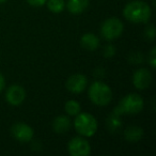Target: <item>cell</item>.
<instances>
[{
  "label": "cell",
  "mask_w": 156,
  "mask_h": 156,
  "mask_svg": "<svg viewBox=\"0 0 156 156\" xmlns=\"http://www.w3.org/2000/svg\"><path fill=\"white\" fill-rule=\"evenodd\" d=\"M5 77H3V75L1 73H0V93L2 92L3 88H5Z\"/></svg>",
  "instance_id": "7402d4cb"
},
{
  "label": "cell",
  "mask_w": 156,
  "mask_h": 156,
  "mask_svg": "<svg viewBox=\"0 0 156 156\" xmlns=\"http://www.w3.org/2000/svg\"><path fill=\"white\" fill-rule=\"evenodd\" d=\"M7 0H0V3H2V2H5Z\"/></svg>",
  "instance_id": "603a6c76"
},
{
  "label": "cell",
  "mask_w": 156,
  "mask_h": 156,
  "mask_svg": "<svg viewBox=\"0 0 156 156\" xmlns=\"http://www.w3.org/2000/svg\"><path fill=\"white\" fill-rule=\"evenodd\" d=\"M89 7V0H69L66 9L72 14H81Z\"/></svg>",
  "instance_id": "4fadbf2b"
},
{
  "label": "cell",
  "mask_w": 156,
  "mask_h": 156,
  "mask_svg": "<svg viewBox=\"0 0 156 156\" xmlns=\"http://www.w3.org/2000/svg\"><path fill=\"white\" fill-rule=\"evenodd\" d=\"M80 44L86 50L93 51L100 47V39L93 33H85L80 39Z\"/></svg>",
  "instance_id": "8fae6325"
},
{
  "label": "cell",
  "mask_w": 156,
  "mask_h": 156,
  "mask_svg": "<svg viewBox=\"0 0 156 156\" xmlns=\"http://www.w3.org/2000/svg\"><path fill=\"white\" fill-rule=\"evenodd\" d=\"M103 52H104V57H106V58H111V57L115 56V48L113 47L112 45H107V46H105Z\"/></svg>",
  "instance_id": "d6986e66"
},
{
  "label": "cell",
  "mask_w": 156,
  "mask_h": 156,
  "mask_svg": "<svg viewBox=\"0 0 156 156\" xmlns=\"http://www.w3.org/2000/svg\"><path fill=\"white\" fill-rule=\"evenodd\" d=\"M143 136V130L139 126H129L124 132V138L128 142H137Z\"/></svg>",
  "instance_id": "5bb4252c"
},
{
  "label": "cell",
  "mask_w": 156,
  "mask_h": 156,
  "mask_svg": "<svg viewBox=\"0 0 156 156\" xmlns=\"http://www.w3.org/2000/svg\"><path fill=\"white\" fill-rule=\"evenodd\" d=\"M145 35H147V37H149L150 40L155 39V28H154L153 25H151V26L145 29Z\"/></svg>",
  "instance_id": "ffe728a7"
},
{
  "label": "cell",
  "mask_w": 156,
  "mask_h": 156,
  "mask_svg": "<svg viewBox=\"0 0 156 156\" xmlns=\"http://www.w3.org/2000/svg\"><path fill=\"white\" fill-rule=\"evenodd\" d=\"M11 134L20 142H29L33 138L32 127L26 123L17 122L11 127Z\"/></svg>",
  "instance_id": "52a82bcc"
},
{
  "label": "cell",
  "mask_w": 156,
  "mask_h": 156,
  "mask_svg": "<svg viewBox=\"0 0 156 156\" xmlns=\"http://www.w3.org/2000/svg\"><path fill=\"white\" fill-rule=\"evenodd\" d=\"M47 0H27V2L32 7H42L46 3Z\"/></svg>",
  "instance_id": "44dd1931"
},
{
  "label": "cell",
  "mask_w": 156,
  "mask_h": 156,
  "mask_svg": "<svg viewBox=\"0 0 156 156\" xmlns=\"http://www.w3.org/2000/svg\"><path fill=\"white\" fill-rule=\"evenodd\" d=\"M88 79L83 74H74L67 79L66 89L72 93H81L87 88Z\"/></svg>",
  "instance_id": "30bf717a"
},
{
  "label": "cell",
  "mask_w": 156,
  "mask_h": 156,
  "mask_svg": "<svg viewBox=\"0 0 156 156\" xmlns=\"http://www.w3.org/2000/svg\"><path fill=\"white\" fill-rule=\"evenodd\" d=\"M121 125H122V123H121V120H120V115L112 112V115L107 120L108 129L110 130V132H117V130L121 127Z\"/></svg>",
  "instance_id": "2e32d148"
},
{
  "label": "cell",
  "mask_w": 156,
  "mask_h": 156,
  "mask_svg": "<svg viewBox=\"0 0 156 156\" xmlns=\"http://www.w3.org/2000/svg\"><path fill=\"white\" fill-rule=\"evenodd\" d=\"M147 60H149V63L153 69L156 67V48L153 47L152 50L150 51L149 57H147Z\"/></svg>",
  "instance_id": "ac0fdd59"
},
{
  "label": "cell",
  "mask_w": 156,
  "mask_h": 156,
  "mask_svg": "<svg viewBox=\"0 0 156 156\" xmlns=\"http://www.w3.org/2000/svg\"><path fill=\"white\" fill-rule=\"evenodd\" d=\"M71 128V120L66 115H59L52 122V129L57 134H65Z\"/></svg>",
  "instance_id": "7c38bea8"
},
{
  "label": "cell",
  "mask_w": 156,
  "mask_h": 156,
  "mask_svg": "<svg viewBox=\"0 0 156 156\" xmlns=\"http://www.w3.org/2000/svg\"><path fill=\"white\" fill-rule=\"evenodd\" d=\"M152 83V74L147 69H139L133 75V83L138 90H144L149 88Z\"/></svg>",
  "instance_id": "9c48e42d"
},
{
  "label": "cell",
  "mask_w": 156,
  "mask_h": 156,
  "mask_svg": "<svg viewBox=\"0 0 156 156\" xmlns=\"http://www.w3.org/2000/svg\"><path fill=\"white\" fill-rule=\"evenodd\" d=\"M65 111L69 115H77L80 112V104L77 101H67L65 103Z\"/></svg>",
  "instance_id": "e0dca14e"
},
{
  "label": "cell",
  "mask_w": 156,
  "mask_h": 156,
  "mask_svg": "<svg viewBox=\"0 0 156 156\" xmlns=\"http://www.w3.org/2000/svg\"><path fill=\"white\" fill-rule=\"evenodd\" d=\"M26 98V91L20 85H13L8 89L5 93L7 102L12 106H20Z\"/></svg>",
  "instance_id": "ba28073f"
},
{
  "label": "cell",
  "mask_w": 156,
  "mask_h": 156,
  "mask_svg": "<svg viewBox=\"0 0 156 156\" xmlns=\"http://www.w3.org/2000/svg\"><path fill=\"white\" fill-rule=\"evenodd\" d=\"M74 126L79 135L83 137H92L98 130V121L90 113L79 112L76 115Z\"/></svg>",
  "instance_id": "277c9868"
},
{
  "label": "cell",
  "mask_w": 156,
  "mask_h": 156,
  "mask_svg": "<svg viewBox=\"0 0 156 156\" xmlns=\"http://www.w3.org/2000/svg\"><path fill=\"white\" fill-rule=\"evenodd\" d=\"M123 23L117 17H110L106 20L101 27V34L107 41H112L123 33Z\"/></svg>",
  "instance_id": "5b68a950"
},
{
  "label": "cell",
  "mask_w": 156,
  "mask_h": 156,
  "mask_svg": "<svg viewBox=\"0 0 156 156\" xmlns=\"http://www.w3.org/2000/svg\"><path fill=\"white\" fill-rule=\"evenodd\" d=\"M69 155L72 156H88L91 153V147L88 140L81 137H75L67 144Z\"/></svg>",
  "instance_id": "8992f818"
},
{
  "label": "cell",
  "mask_w": 156,
  "mask_h": 156,
  "mask_svg": "<svg viewBox=\"0 0 156 156\" xmlns=\"http://www.w3.org/2000/svg\"><path fill=\"white\" fill-rule=\"evenodd\" d=\"M143 100L138 94H128L122 98L113 112L117 115H136L143 109Z\"/></svg>",
  "instance_id": "3957f363"
},
{
  "label": "cell",
  "mask_w": 156,
  "mask_h": 156,
  "mask_svg": "<svg viewBox=\"0 0 156 156\" xmlns=\"http://www.w3.org/2000/svg\"><path fill=\"white\" fill-rule=\"evenodd\" d=\"M47 8L52 13H61L65 7L64 0H47Z\"/></svg>",
  "instance_id": "9a60e30c"
},
{
  "label": "cell",
  "mask_w": 156,
  "mask_h": 156,
  "mask_svg": "<svg viewBox=\"0 0 156 156\" xmlns=\"http://www.w3.org/2000/svg\"><path fill=\"white\" fill-rule=\"evenodd\" d=\"M151 8L147 2L142 0H134L125 5L123 10V15L127 20L135 24L147 23L151 17Z\"/></svg>",
  "instance_id": "6da1fadb"
},
{
  "label": "cell",
  "mask_w": 156,
  "mask_h": 156,
  "mask_svg": "<svg viewBox=\"0 0 156 156\" xmlns=\"http://www.w3.org/2000/svg\"><path fill=\"white\" fill-rule=\"evenodd\" d=\"M89 98L98 106H107L112 100V91L105 83L95 81L89 88Z\"/></svg>",
  "instance_id": "7a4b0ae2"
}]
</instances>
